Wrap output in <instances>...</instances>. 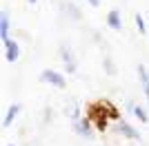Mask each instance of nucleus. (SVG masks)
Instances as JSON below:
<instances>
[{
    "label": "nucleus",
    "instance_id": "f257e3e1",
    "mask_svg": "<svg viewBox=\"0 0 149 146\" xmlns=\"http://www.w3.org/2000/svg\"><path fill=\"white\" fill-rule=\"evenodd\" d=\"M42 80H45V82H49V84H54V86H58V89L65 86V78L58 75L56 71H51V69H45V71H42Z\"/></svg>",
    "mask_w": 149,
    "mask_h": 146
},
{
    "label": "nucleus",
    "instance_id": "f03ea898",
    "mask_svg": "<svg viewBox=\"0 0 149 146\" xmlns=\"http://www.w3.org/2000/svg\"><path fill=\"white\" fill-rule=\"evenodd\" d=\"M0 36H2V42H9L11 38H9V16L7 11L0 13Z\"/></svg>",
    "mask_w": 149,
    "mask_h": 146
},
{
    "label": "nucleus",
    "instance_id": "7ed1b4c3",
    "mask_svg": "<svg viewBox=\"0 0 149 146\" xmlns=\"http://www.w3.org/2000/svg\"><path fill=\"white\" fill-rule=\"evenodd\" d=\"M5 47H7V60H9V62H16V60H18V55H20L18 44L13 42V40H9V42H5Z\"/></svg>",
    "mask_w": 149,
    "mask_h": 146
},
{
    "label": "nucleus",
    "instance_id": "20e7f679",
    "mask_svg": "<svg viewBox=\"0 0 149 146\" xmlns=\"http://www.w3.org/2000/svg\"><path fill=\"white\" fill-rule=\"evenodd\" d=\"M107 22H109V27H111V29H116V31L123 27V22H120V13L116 11V9H113V11H109V16H107Z\"/></svg>",
    "mask_w": 149,
    "mask_h": 146
},
{
    "label": "nucleus",
    "instance_id": "39448f33",
    "mask_svg": "<svg viewBox=\"0 0 149 146\" xmlns=\"http://www.w3.org/2000/svg\"><path fill=\"white\" fill-rule=\"evenodd\" d=\"M71 58H74V55L69 53L67 49H62V60H65V67H67V71H71V73H74V71H76V62L71 60Z\"/></svg>",
    "mask_w": 149,
    "mask_h": 146
},
{
    "label": "nucleus",
    "instance_id": "423d86ee",
    "mask_svg": "<svg viewBox=\"0 0 149 146\" xmlns=\"http://www.w3.org/2000/svg\"><path fill=\"white\" fill-rule=\"evenodd\" d=\"M18 111H20V104H11L9 106V113L5 117V126H11V122H13V117L18 115Z\"/></svg>",
    "mask_w": 149,
    "mask_h": 146
},
{
    "label": "nucleus",
    "instance_id": "0eeeda50",
    "mask_svg": "<svg viewBox=\"0 0 149 146\" xmlns=\"http://www.w3.org/2000/svg\"><path fill=\"white\" fill-rule=\"evenodd\" d=\"M120 133H125L127 137H131V140H138V137H140V135H138L136 131L129 126V124H120Z\"/></svg>",
    "mask_w": 149,
    "mask_h": 146
},
{
    "label": "nucleus",
    "instance_id": "6e6552de",
    "mask_svg": "<svg viewBox=\"0 0 149 146\" xmlns=\"http://www.w3.org/2000/svg\"><path fill=\"white\" fill-rule=\"evenodd\" d=\"M138 73H140V80H143V84H145V93H147V100H149V75L145 71V67H138Z\"/></svg>",
    "mask_w": 149,
    "mask_h": 146
},
{
    "label": "nucleus",
    "instance_id": "1a4fd4ad",
    "mask_svg": "<svg viewBox=\"0 0 149 146\" xmlns=\"http://www.w3.org/2000/svg\"><path fill=\"white\" fill-rule=\"evenodd\" d=\"M134 113H136V117H138V120H140V122H147V120H149L143 106H134Z\"/></svg>",
    "mask_w": 149,
    "mask_h": 146
},
{
    "label": "nucleus",
    "instance_id": "9d476101",
    "mask_svg": "<svg viewBox=\"0 0 149 146\" xmlns=\"http://www.w3.org/2000/svg\"><path fill=\"white\" fill-rule=\"evenodd\" d=\"M136 24H138V31H140V33H145V31H147V24H145V20H143V16H140V13H136Z\"/></svg>",
    "mask_w": 149,
    "mask_h": 146
},
{
    "label": "nucleus",
    "instance_id": "9b49d317",
    "mask_svg": "<svg viewBox=\"0 0 149 146\" xmlns=\"http://www.w3.org/2000/svg\"><path fill=\"white\" fill-rule=\"evenodd\" d=\"M78 133L80 135H91V131L87 128V122H80V124H78Z\"/></svg>",
    "mask_w": 149,
    "mask_h": 146
},
{
    "label": "nucleus",
    "instance_id": "f8f14e48",
    "mask_svg": "<svg viewBox=\"0 0 149 146\" xmlns=\"http://www.w3.org/2000/svg\"><path fill=\"white\" fill-rule=\"evenodd\" d=\"M89 5H91V7H98V5H100V0H89Z\"/></svg>",
    "mask_w": 149,
    "mask_h": 146
},
{
    "label": "nucleus",
    "instance_id": "ddd939ff",
    "mask_svg": "<svg viewBox=\"0 0 149 146\" xmlns=\"http://www.w3.org/2000/svg\"><path fill=\"white\" fill-rule=\"evenodd\" d=\"M29 2H31V5H36V2H38V0H29Z\"/></svg>",
    "mask_w": 149,
    "mask_h": 146
}]
</instances>
